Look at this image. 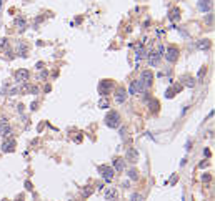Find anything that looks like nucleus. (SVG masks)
<instances>
[{"instance_id":"obj_1","label":"nucleus","mask_w":215,"mask_h":201,"mask_svg":"<svg viewBox=\"0 0 215 201\" xmlns=\"http://www.w3.org/2000/svg\"><path fill=\"white\" fill-rule=\"evenodd\" d=\"M105 125H107L108 128H118V126H120V115H118L117 111L107 113V116H105Z\"/></svg>"},{"instance_id":"obj_2","label":"nucleus","mask_w":215,"mask_h":201,"mask_svg":"<svg viewBox=\"0 0 215 201\" xmlns=\"http://www.w3.org/2000/svg\"><path fill=\"white\" fill-rule=\"evenodd\" d=\"M145 90V86L142 85V82L140 80H134L130 86H128V95H137L138 92H144Z\"/></svg>"},{"instance_id":"obj_3","label":"nucleus","mask_w":215,"mask_h":201,"mask_svg":"<svg viewBox=\"0 0 215 201\" xmlns=\"http://www.w3.org/2000/svg\"><path fill=\"white\" fill-rule=\"evenodd\" d=\"M112 88H114L112 80H102V82H100V85H98V93L103 96V95H107Z\"/></svg>"},{"instance_id":"obj_4","label":"nucleus","mask_w":215,"mask_h":201,"mask_svg":"<svg viewBox=\"0 0 215 201\" xmlns=\"http://www.w3.org/2000/svg\"><path fill=\"white\" fill-rule=\"evenodd\" d=\"M100 173H102V178L105 181H112L114 180V174H115V170L110 168V166H100Z\"/></svg>"},{"instance_id":"obj_5","label":"nucleus","mask_w":215,"mask_h":201,"mask_svg":"<svg viewBox=\"0 0 215 201\" xmlns=\"http://www.w3.org/2000/svg\"><path fill=\"white\" fill-rule=\"evenodd\" d=\"M140 82H142V85H144V86H150V85H152V83H154V75H152V72H150V70L142 72Z\"/></svg>"},{"instance_id":"obj_6","label":"nucleus","mask_w":215,"mask_h":201,"mask_svg":"<svg viewBox=\"0 0 215 201\" xmlns=\"http://www.w3.org/2000/svg\"><path fill=\"white\" fill-rule=\"evenodd\" d=\"M165 58L167 62H175L178 58V48L177 47H168L165 50Z\"/></svg>"},{"instance_id":"obj_7","label":"nucleus","mask_w":215,"mask_h":201,"mask_svg":"<svg viewBox=\"0 0 215 201\" xmlns=\"http://www.w3.org/2000/svg\"><path fill=\"white\" fill-rule=\"evenodd\" d=\"M10 133H12V126L9 125V121L5 118H2L0 120V135L2 136H9Z\"/></svg>"},{"instance_id":"obj_8","label":"nucleus","mask_w":215,"mask_h":201,"mask_svg":"<svg viewBox=\"0 0 215 201\" xmlns=\"http://www.w3.org/2000/svg\"><path fill=\"white\" fill-rule=\"evenodd\" d=\"M15 80H17L19 83L27 82V80H29V70H25V68H20V70H17V73H15Z\"/></svg>"},{"instance_id":"obj_9","label":"nucleus","mask_w":215,"mask_h":201,"mask_svg":"<svg viewBox=\"0 0 215 201\" xmlns=\"http://www.w3.org/2000/svg\"><path fill=\"white\" fill-rule=\"evenodd\" d=\"M125 158H127L130 163H137L138 161V151L135 148H128L127 150V155H125Z\"/></svg>"},{"instance_id":"obj_10","label":"nucleus","mask_w":215,"mask_h":201,"mask_svg":"<svg viewBox=\"0 0 215 201\" xmlns=\"http://www.w3.org/2000/svg\"><path fill=\"white\" fill-rule=\"evenodd\" d=\"M212 5H214L212 0H198V10H200V12H208V10H212Z\"/></svg>"},{"instance_id":"obj_11","label":"nucleus","mask_w":215,"mask_h":201,"mask_svg":"<svg viewBox=\"0 0 215 201\" xmlns=\"http://www.w3.org/2000/svg\"><path fill=\"white\" fill-rule=\"evenodd\" d=\"M125 100H127V92L124 88H118L117 92H115V101L117 103H124Z\"/></svg>"},{"instance_id":"obj_12","label":"nucleus","mask_w":215,"mask_h":201,"mask_svg":"<svg viewBox=\"0 0 215 201\" xmlns=\"http://www.w3.org/2000/svg\"><path fill=\"white\" fill-rule=\"evenodd\" d=\"M135 57H137V60H142L144 57H147V50L144 48V43L135 45Z\"/></svg>"},{"instance_id":"obj_13","label":"nucleus","mask_w":215,"mask_h":201,"mask_svg":"<svg viewBox=\"0 0 215 201\" xmlns=\"http://www.w3.org/2000/svg\"><path fill=\"white\" fill-rule=\"evenodd\" d=\"M13 148H15V141H12V140H5V141L2 143V151H3V153L13 151Z\"/></svg>"},{"instance_id":"obj_14","label":"nucleus","mask_w":215,"mask_h":201,"mask_svg":"<svg viewBox=\"0 0 215 201\" xmlns=\"http://www.w3.org/2000/svg\"><path fill=\"white\" fill-rule=\"evenodd\" d=\"M147 58H148V63H150L152 67H157L158 62H160V55H158L157 52H152L150 55H147Z\"/></svg>"},{"instance_id":"obj_15","label":"nucleus","mask_w":215,"mask_h":201,"mask_svg":"<svg viewBox=\"0 0 215 201\" xmlns=\"http://www.w3.org/2000/svg\"><path fill=\"white\" fill-rule=\"evenodd\" d=\"M15 27L19 30H25L27 29V22H25V19L23 17H17L15 19Z\"/></svg>"},{"instance_id":"obj_16","label":"nucleus","mask_w":215,"mask_h":201,"mask_svg":"<svg viewBox=\"0 0 215 201\" xmlns=\"http://www.w3.org/2000/svg\"><path fill=\"white\" fill-rule=\"evenodd\" d=\"M103 196H105V200H114L117 196V190L115 188H107L105 193H103Z\"/></svg>"},{"instance_id":"obj_17","label":"nucleus","mask_w":215,"mask_h":201,"mask_svg":"<svg viewBox=\"0 0 215 201\" xmlns=\"http://www.w3.org/2000/svg\"><path fill=\"white\" fill-rule=\"evenodd\" d=\"M210 45H212V43H210V40L205 38V40H200V42L197 43V48H198V50H208Z\"/></svg>"},{"instance_id":"obj_18","label":"nucleus","mask_w":215,"mask_h":201,"mask_svg":"<svg viewBox=\"0 0 215 201\" xmlns=\"http://www.w3.org/2000/svg\"><path fill=\"white\" fill-rule=\"evenodd\" d=\"M114 170L115 171H122L124 170V160L122 158H115L114 160Z\"/></svg>"},{"instance_id":"obj_19","label":"nucleus","mask_w":215,"mask_h":201,"mask_svg":"<svg viewBox=\"0 0 215 201\" xmlns=\"http://www.w3.org/2000/svg\"><path fill=\"white\" fill-rule=\"evenodd\" d=\"M168 19H170V20H178V19H180V10H178V9L170 10V13H168Z\"/></svg>"},{"instance_id":"obj_20","label":"nucleus","mask_w":215,"mask_h":201,"mask_svg":"<svg viewBox=\"0 0 215 201\" xmlns=\"http://www.w3.org/2000/svg\"><path fill=\"white\" fill-rule=\"evenodd\" d=\"M19 55L20 57H27V47L23 42H19Z\"/></svg>"},{"instance_id":"obj_21","label":"nucleus","mask_w":215,"mask_h":201,"mask_svg":"<svg viewBox=\"0 0 215 201\" xmlns=\"http://www.w3.org/2000/svg\"><path fill=\"white\" fill-rule=\"evenodd\" d=\"M147 103H148V108H150L152 111H157V110H158V106H160L157 100H147Z\"/></svg>"},{"instance_id":"obj_22","label":"nucleus","mask_w":215,"mask_h":201,"mask_svg":"<svg viewBox=\"0 0 215 201\" xmlns=\"http://www.w3.org/2000/svg\"><path fill=\"white\" fill-rule=\"evenodd\" d=\"M127 174H128V178H132V180H137L138 178V173H137L135 168H130V170L127 171Z\"/></svg>"},{"instance_id":"obj_23","label":"nucleus","mask_w":215,"mask_h":201,"mask_svg":"<svg viewBox=\"0 0 215 201\" xmlns=\"http://www.w3.org/2000/svg\"><path fill=\"white\" fill-rule=\"evenodd\" d=\"M92 191H93V190H92L90 186H83V190H82V196H83V198H88V196L92 194Z\"/></svg>"},{"instance_id":"obj_24","label":"nucleus","mask_w":215,"mask_h":201,"mask_svg":"<svg viewBox=\"0 0 215 201\" xmlns=\"http://www.w3.org/2000/svg\"><path fill=\"white\" fill-rule=\"evenodd\" d=\"M184 80H185V78H184ZM184 83H187V86H190V88H192V86H195V80H194V78H187L185 82H184Z\"/></svg>"},{"instance_id":"obj_25","label":"nucleus","mask_w":215,"mask_h":201,"mask_svg":"<svg viewBox=\"0 0 215 201\" xmlns=\"http://www.w3.org/2000/svg\"><path fill=\"white\" fill-rule=\"evenodd\" d=\"M165 96H167V98H174V96H175V92H174V90H167Z\"/></svg>"},{"instance_id":"obj_26","label":"nucleus","mask_w":215,"mask_h":201,"mask_svg":"<svg viewBox=\"0 0 215 201\" xmlns=\"http://www.w3.org/2000/svg\"><path fill=\"white\" fill-rule=\"evenodd\" d=\"M98 106H100V108H107V106H108V101L102 98V100H100V103H98Z\"/></svg>"},{"instance_id":"obj_27","label":"nucleus","mask_w":215,"mask_h":201,"mask_svg":"<svg viewBox=\"0 0 215 201\" xmlns=\"http://www.w3.org/2000/svg\"><path fill=\"white\" fill-rule=\"evenodd\" d=\"M130 200H132V201H142V196L135 193V194H132V198H130Z\"/></svg>"},{"instance_id":"obj_28","label":"nucleus","mask_w":215,"mask_h":201,"mask_svg":"<svg viewBox=\"0 0 215 201\" xmlns=\"http://www.w3.org/2000/svg\"><path fill=\"white\" fill-rule=\"evenodd\" d=\"M210 180H212V176H210V174H202V181H204V183L210 181Z\"/></svg>"},{"instance_id":"obj_29","label":"nucleus","mask_w":215,"mask_h":201,"mask_svg":"<svg viewBox=\"0 0 215 201\" xmlns=\"http://www.w3.org/2000/svg\"><path fill=\"white\" fill-rule=\"evenodd\" d=\"M164 52H165L164 45H158V48H157V53H158V55H164Z\"/></svg>"},{"instance_id":"obj_30","label":"nucleus","mask_w":215,"mask_h":201,"mask_svg":"<svg viewBox=\"0 0 215 201\" xmlns=\"http://www.w3.org/2000/svg\"><path fill=\"white\" fill-rule=\"evenodd\" d=\"M45 78H47V72H40L39 80H45Z\"/></svg>"},{"instance_id":"obj_31","label":"nucleus","mask_w":215,"mask_h":201,"mask_svg":"<svg viewBox=\"0 0 215 201\" xmlns=\"http://www.w3.org/2000/svg\"><path fill=\"white\" fill-rule=\"evenodd\" d=\"M214 22V13H210L208 17H207V23H212Z\"/></svg>"},{"instance_id":"obj_32","label":"nucleus","mask_w":215,"mask_h":201,"mask_svg":"<svg viewBox=\"0 0 215 201\" xmlns=\"http://www.w3.org/2000/svg\"><path fill=\"white\" fill-rule=\"evenodd\" d=\"M0 47H7V38H2V40H0Z\"/></svg>"},{"instance_id":"obj_33","label":"nucleus","mask_w":215,"mask_h":201,"mask_svg":"<svg viewBox=\"0 0 215 201\" xmlns=\"http://www.w3.org/2000/svg\"><path fill=\"white\" fill-rule=\"evenodd\" d=\"M182 90V85H175L174 86V92H180Z\"/></svg>"},{"instance_id":"obj_34","label":"nucleus","mask_w":215,"mask_h":201,"mask_svg":"<svg viewBox=\"0 0 215 201\" xmlns=\"http://www.w3.org/2000/svg\"><path fill=\"white\" fill-rule=\"evenodd\" d=\"M207 166H208V163H207V161H204V163H200V168H207Z\"/></svg>"},{"instance_id":"obj_35","label":"nucleus","mask_w":215,"mask_h":201,"mask_svg":"<svg viewBox=\"0 0 215 201\" xmlns=\"http://www.w3.org/2000/svg\"><path fill=\"white\" fill-rule=\"evenodd\" d=\"M30 108H32V110H37V103H35V101H33V103H32V105H30Z\"/></svg>"}]
</instances>
